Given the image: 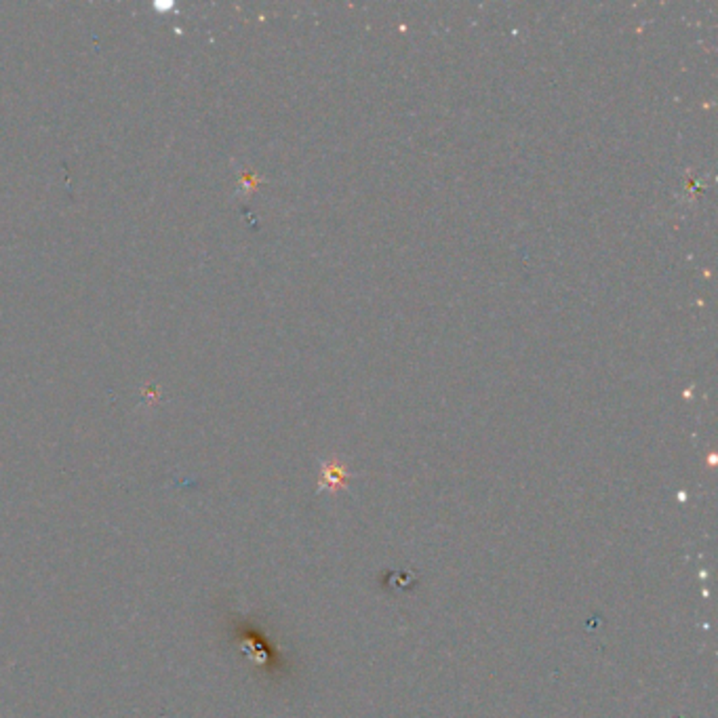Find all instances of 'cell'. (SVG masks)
<instances>
[{"mask_svg": "<svg viewBox=\"0 0 718 718\" xmlns=\"http://www.w3.org/2000/svg\"><path fill=\"white\" fill-rule=\"evenodd\" d=\"M318 487L329 489V491H337V489L345 487V470L335 462H326L322 466V476H320Z\"/></svg>", "mask_w": 718, "mask_h": 718, "instance_id": "cell-1", "label": "cell"}]
</instances>
